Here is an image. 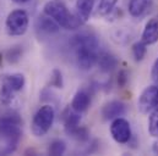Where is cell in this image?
Returning a JSON list of instances; mask_svg holds the SVG:
<instances>
[{
	"mask_svg": "<svg viewBox=\"0 0 158 156\" xmlns=\"http://www.w3.org/2000/svg\"><path fill=\"white\" fill-rule=\"evenodd\" d=\"M71 44L75 50L77 66L82 71H89L96 64L98 59V39L92 33H79L71 39Z\"/></svg>",
	"mask_w": 158,
	"mask_h": 156,
	"instance_id": "cell-1",
	"label": "cell"
},
{
	"mask_svg": "<svg viewBox=\"0 0 158 156\" xmlns=\"http://www.w3.org/2000/svg\"><path fill=\"white\" fill-rule=\"evenodd\" d=\"M22 121L19 115H7L0 118V140L4 143L0 145V154L7 155L17 149L21 140Z\"/></svg>",
	"mask_w": 158,
	"mask_h": 156,
	"instance_id": "cell-2",
	"label": "cell"
},
{
	"mask_svg": "<svg viewBox=\"0 0 158 156\" xmlns=\"http://www.w3.org/2000/svg\"><path fill=\"white\" fill-rule=\"evenodd\" d=\"M44 15L53 18L60 27L65 29H76L83 21L76 14H71L60 0H50L44 5Z\"/></svg>",
	"mask_w": 158,
	"mask_h": 156,
	"instance_id": "cell-3",
	"label": "cell"
},
{
	"mask_svg": "<svg viewBox=\"0 0 158 156\" xmlns=\"http://www.w3.org/2000/svg\"><path fill=\"white\" fill-rule=\"evenodd\" d=\"M54 118H55V111L52 105H43L42 107H40L35 114L31 124L33 135L36 137L45 135L50 131L54 123Z\"/></svg>",
	"mask_w": 158,
	"mask_h": 156,
	"instance_id": "cell-4",
	"label": "cell"
},
{
	"mask_svg": "<svg viewBox=\"0 0 158 156\" xmlns=\"http://www.w3.org/2000/svg\"><path fill=\"white\" fill-rule=\"evenodd\" d=\"M28 23H30L28 15L25 10H14L12 12L9 14L5 22L6 33L11 37L23 36L27 32Z\"/></svg>",
	"mask_w": 158,
	"mask_h": 156,
	"instance_id": "cell-5",
	"label": "cell"
},
{
	"mask_svg": "<svg viewBox=\"0 0 158 156\" xmlns=\"http://www.w3.org/2000/svg\"><path fill=\"white\" fill-rule=\"evenodd\" d=\"M158 106V85L146 87L139 96L137 109L141 114H148Z\"/></svg>",
	"mask_w": 158,
	"mask_h": 156,
	"instance_id": "cell-6",
	"label": "cell"
},
{
	"mask_svg": "<svg viewBox=\"0 0 158 156\" xmlns=\"http://www.w3.org/2000/svg\"><path fill=\"white\" fill-rule=\"evenodd\" d=\"M110 134L113 139L119 144H126L132 138L131 134V127L129 121H126L123 117L114 118L110 124Z\"/></svg>",
	"mask_w": 158,
	"mask_h": 156,
	"instance_id": "cell-7",
	"label": "cell"
},
{
	"mask_svg": "<svg viewBox=\"0 0 158 156\" xmlns=\"http://www.w3.org/2000/svg\"><path fill=\"white\" fill-rule=\"evenodd\" d=\"M125 112H126V105L118 100L107 103L102 109V116L106 121L121 117L123 115H125Z\"/></svg>",
	"mask_w": 158,
	"mask_h": 156,
	"instance_id": "cell-8",
	"label": "cell"
},
{
	"mask_svg": "<svg viewBox=\"0 0 158 156\" xmlns=\"http://www.w3.org/2000/svg\"><path fill=\"white\" fill-rule=\"evenodd\" d=\"M141 41H143L147 46L158 41V16L151 18L146 23L141 36Z\"/></svg>",
	"mask_w": 158,
	"mask_h": 156,
	"instance_id": "cell-9",
	"label": "cell"
},
{
	"mask_svg": "<svg viewBox=\"0 0 158 156\" xmlns=\"http://www.w3.org/2000/svg\"><path fill=\"white\" fill-rule=\"evenodd\" d=\"M97 65L102 72H112L118 66V59L113 54L108 51H103L98 54Z\"/></svg>",
	"mask_w": 158,
	"mask_h": 156,
	"instance_id": "cell-10",
	"label": "cell"
},
{
	"mask_svg": "<svg viewBox=\"0 0 158 156\" xmlns=\"http://www.w3.org/2000/svg\"><path fill=\"white\" fill-rule=\"evenodd\" d=\"M91 105V96L86 90H79L71 103V107L73 110H75L76 112H85Z\"/></svg>",
	"mask_w": 158,
	"mask_h": 156,
	"instance_id": "cell-11",
	"label": "cell"
},
{
	"mask_svg": "<svg viewBox=\"0 0 158 156\" xmlns=\"http://www.w3.org/2000/svg\"><path fill=\"white\" fill-rule=\"evenodd\" d=\"M93 6H94V0H77L76 1V14L79 15V17L86 22L91 14H92V10H93Z\"/></svg>",
	"mask_w": 158,
	"mask_h": 156,
	"instance_id": "cell-12",
	"label": "cell"
},
{
	"mask_svg": "<svg viewBox=\"0 0 158 156\" xmlns=\"http://www.w3.org/2000/svg\"><path fill=\"white\" fill-rule=\"evenodd\" d=\"M80 122H81L80 112H76L75 110L69 111V112L66 114L65 118H64V128H65L66 134L70 135V134L80 126Z\"/></svg>",
	"mask_w": 158,
	"mask_h": 156,
	"instance_id": "cell-13",
	"label": "cell"
},
{
	"mask_svg": "<svg viewBox=\"0 0 158 156\" xmlns=\"http://www.w3.org/2000/svg\"><path fill=\"white\" fill-rule=\"evenodd\" d=\"M127 9L132 17H141L148 9V0H130Z\"/></svg>",
	"mask_w": 158,
	"mask_h": 156,
	"instance_id": "cell-14",
	"label": "cell"
},
{
	"mask_svg": "<svg viewBox=\"0 0 158 156\" xmlns=\"http://www.w3.org/2000/svg\"><path fill=\"white\" fill-rule=\"evenodd\" d=\"M38 27H40L42 31L49 33V34H54V33H58L59 29H60V26L53 20L50 18L49 16H40L38 18Z\"/></svg>",
	"mask_w": 158,
	"mask_h": 156,
	"instance_id": "cell-15",
	"label": "cell"
},
{
	"mask_svg": "<svg viewBox=\"0 0 158 156\" xmlns=\"http://www.w3.org/2000/svg\"><path fill=\"white\" fill-rule=\"evenodd\" d=\"M5 83H7L15 92H20L23 87H25V76L21 75V73H15V75H10V76H6L4 79Z\"/></svg>",
	"mask_w": 158,
	"mask_h": 156,
	"instance_id": "cell-16",
	"label": "cell"
},
{
	"mask_svg": "<svg viewBox=\"0 0 158 156\" xmlns=\"http://www.w3.org/2000/svg\"><path fill=\"white\" fill-rule=\"evenodd\" d=\"M131 51H132L134 60L136 62H140V61H142L145 59V56L147 54V45L143 41H136V43L132 44Z\"/></svg>",
	"mask_w": 158,
	"mask_h": 156,
	"instance_id": "cell-17",
	"label": "cell"
},
{
	"mask_svg": "<svg viewBox=\"0 0 158 156\" xmlns=\"http://www.w3.org/2000/svg\"><path fill=\"white\" fill-rule=\"evenodd\" d=\"M14 93L15 90L7 84V83H2L1 88H0V101L4 105H10L14 100Z\"/></svg>",
	"mask_w": 158,
	"mask_h": 156,
	"instance_id": "cell-18",
	"label": "cell"
},
{
	"mask_svg": "<svg viewBox=\"0 0 158 156\" xmlns=\"http://www.w3.org/2000/svg\"><path fill=\"white\" fill-rule=\"evenodd\" d=\"M117 2H118V0H101L99 1V5L97 7V14L99 16H107V15H109L114 10Z\"/></svg>",
	"mask_w": 158,
	"mask_h": 156,
	"instance_id": "cell-19",
	"label": "cell"
},
{
	"mask_svg": "<svg viewBox=\"0 0 158 156\" xmlns=\"http://www.w3.org/2000/svg\"><path fill=\"white\" fill-rule=\"evenodd\" d=\"M66 151V144L64 140L61 139H55L50 143L49 145V149H48V153L53 156H59L63 155L64 153Z\"/></svg>",
	"mask_w": 158,
	"mask_h": 156,
	"instance_id": "cell-20",
	"label": "cell"
},
{
	"mask_svg": "<svg viewBox=\"0 0 158 156\" xmlns=\"http://www.w3.org/2000/svg\"><path fill=\"white\" fill-rule=\"evenodd\" d=\"M148 132L152 137L158 138V106L151 111V116L148 119Z\"/></svg>",
	"mask_w": 158,
	"mask_h": 156,
	"instance_id": "cell-21",
	"label": "cell"
},
{
	"mask_svg": "<svg viewBox=\"0 0 158 156\" xmlns=\"http://www.w3.org/2000/svg\"><path fill=\"white\" fill-rule=\"evenodd\" d=\"M49 84L56 89H61L64 87V79H63V75H61V71L58 70V68H54L52 71V75H50V80H49Z\"/></svg>",
	"mask_w": 158,
	"mask_h": 156,
	"instance_id": "cell-22",
	"label": "cell"
},
{
	"mask_svg": "<svg viewBox=\"0 0 158 156\" xmlns=\"http://www.w3.org/2000/svg\"><path fill=\"white\" fill-rule=\"evenodd\" d=\"M22 56V49L20 46H12L11 49H9L6 51V60L10 64H16L20 61Z\"/></svg>",
	"mask_w": 158,
	"mask_h": 156,
	"instance_id": "cell-23",
	"label": "cell"
},
{
	"mask_svg": "<svg viewBox=\"0 0 158 156\" xmlns=\"http://www.w3.org/2000/svg\"><path fill=\"white\" fill-rule=\"evenodd\" d=\"M70 135L74 137L75 139H77L79 142H86V140H88V137H89L88 131H87L86 128H83V127H80V126L70 134Z\"/></svg>",
	"mask_w": 158,
	"mask_h": 156,
	"instance_id": "cell-24",
	"label": "cell"
},
{
	"mask_svg": "<svg viewBox=\"0 0 158 156\" xmlns=\"http://www.w3.org/2000/svg\"><path fill=\"white\" fill-rule=\"evenodd\" d=\"M127 82H129V73H127V71L126 70H120L118 73V85L120 88H124V87H126Z\"/></svg>",
	"mask_w": 158,
	"mask_h": 156,
	"instance_id": "cell-25",
	"label": "cell"
},
{
	"mask_svg": "<svg viewBox=\"0 0 158 156\" xmlns=\"http://www.w3.org/2000/svg\"><path fill=\"white\" fill-rule=\"evenodd\" d=\"M151 77H152V80L158 84V59L155 61V64H153V66H152V70H151Z\"/></svg>",
	"mask_w": 158,
	"mask_h": 156,
	"instance_id": "cell-26",
	"label": "cell"
},
{
	"mask_svg": "<svg viewBox=\"0 0 158 156\" xmlns=\"http://www.w3.org/2000/svg\"><path fill=\"white\" fill-rule=\"evenodd\" d=\"M153 153L158 155V140L157 142H155V144H153Z\"/></svg>",
	"mask_w": 158,
	"mask_h": 156,
	"instance_id": "cell-27",
	"label": "cell"
},
{
	"mask_svg": "<svg viewBox=\"0 0 158 156\" xmlns=\"http://www.w3.org/2000/svg\"><path fill=\"white\" fill-rule=\"evenodd\" d=\"M11 1H14V2H16V4H25V2H27V1H30V0H11Z\"/></svg>",
	"mask_w": 158,
	"mask_h": 156,
	"instance_id": "cell-28",
	"label": "cell"
}]
</instances>
